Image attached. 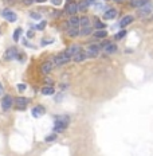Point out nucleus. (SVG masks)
I'll use <instances>...</instances> for the list:
<instances>
[{"instance_id": "nucleus-28", "label": "nucleus", "mask_w": 153, "mask_h": 156, "mask_svg": "<svg viewBox=\"0 0 153 156\" xmlns=\"http://www.w3.org/2000/svg\"><path fill=\"white\" fill-rule=\"evenodd\" d=\"M20 34H22V28H16L15 32H14V41L18 42L19 38H20Z\"/></svg>"}, {"instance_id": "nucleus-11", "label": "nucleus", "mask_w": 153, "mask_h": 156, "mask_svg": "<svg viewBox=\"0 0 153 156\" xmlns=\"http://www.w3.org/2000/svg\"><path fill=\"white\" fill-rule=\"evenodd\" d=\"M2 16L8 22H16V19H18V16H16L15 12L9 11V9H4V11L2 12Z\"/></svg>"}, {"instance_id": "nucleus-39", "label": "nucleus", "mask_w": 153, "mask_h": 156, "mask_svg": "<svg viewBox=\"0 0 153 156\" xmlns=\"http://www.w3.org/2000/svg\"><path fill=\"white\" fill-rule=\"evenodd\" d=\"M114 2H117V3H121V2H122V0H114Z\"/></svg>"}, {"instance_id": "nucleus-1", "label": "nucleus", "mask_w": 153, "mask_h": 156, "mask_svg": "<svg viewBox=\"0 0 153 156\" xmlns=\"http://www.w3.org/2000/svg\"><path fill=\"white\" fill-rule=\"evenodd\" d=\"M67 125H69V117H67V116L57 117V120H55V122H54V132L55 133L63 132L64 129L67 128Z\"/></svg>"}, {"instance_id": "nucleus-19", "label": "nucleus", "mask_w": 153, "mask_h": 156, "mask_svg": "<svg viewBox=\"0 0 153 156\" xmlns=\"http://www.w3.org/2000/svg\"><path fill=\"white\" fill-rule=\"evenodd\" d=\"M94 32L93 26H89V27H83L79 30V37H87V35H92Z\"/></svg>"}, {"instance_id": "nucleus-5", "label": "nucleus", "mask_w": 153, "mask_h": 156, "mask_svg": "<svg viewBox=\"0 0 153 156\" xmlns=\"http://www.w3.org/2000/svg\"><path fill=\"white\" fill-rule=\"evenodd\" d=\"M15 105H16V109L18 110H24L26 106L28 105V102H30V100L26 98V97H18V98L14 100Z\"/></svg>"}, {"instance_id": "nucleus-18", "label": "nucleus", "mask_w": 153, "mask_h": 156, "mask_svg": "<svg viewBox=\"0 0 153 156\" xmlns=\"http://www.w3.org/2000/svg\"><path fill=\"white\" fill-rule=\"evenodd\" d=\"M79 16H70V19H69V27H79Z\"/></svg>"}, {"instance_id": "nucleus-21", "label": "nucleus", "mask_w": 153, "mask_h": 156, "mask_svg": "<svg viewBox=\"0 0 153 156\" xmlns=\"http://www.w3.org/2000/svg\"><path fill=\"white\" fill-rule=\"evenodd\" d=\"M89 26H92V22H90V18L89 16H82V18L79 19V27H89Z\"/></svg>"}, {"instance_id": "nucleus-29", "label": "nucleus", "mask_w": 153, "mask_h": 156, "mask_svg": "<svg viewBox=\"0 0 153 156\" xmlns=\"http://www.w3.org/2000/svg\"><path fill=\"white\" fill-rule=\"evenodd\" d=\"M53 42H54L53 38H50V39H42L40 44H42V46H46V44H50V43H53Z\"/></svg>"}, {"instance_id": "nucleus-36", "label": "nucleus", "mask_w": 153, "mask_h": 156, "mask_svg": "<svg viewBox=\"0 0 153 156\" xmlns=\"http://www.w3.org/2000/svg\"><path fill=\"white\" fill-rule=\"evenodd\" d=\"M32 2H34V0H24V4L30 5V4H32Z\"/></svg>"}, {"instance_id": "nucleus-31", "label": "nucleus", "mask_w": 153, "mask_h": 156, "mask_svg": "<svg viewBox=\"0 0 153 156\" xmlns=\"http://www.w3.org/2000/svg\"><path fill=\"white\" fill-rule=\"evenodd\" d=\"M55 139H57V133H53V135L47 136V137H46V141H47V143H51V141H54Z\"/></svg>"}, {"instance_id": "nucleus-14", "label": "nucleus", "mask_w": 153, "mask_h": 156, "mask_svg": "<svg viewBox=\"0 0 153 156\" xmlns=\"http://www.w3.org/2000/svg\"><path fill=\"white\" fill-rule=\"evenodd\" d=\"M18 50H16V47H11V48H8L7 51H5V59H14V58L18 57Z\"/></svg>"}, {"instance_id": "nucleus-26", "label": "nucleus", "mask_w": 153, "mask_h": 156, "mask_svg": "<svg viewBox=\"0 0 153 156\" xmlns=\"http://www.w3.org/2000/svg\"><path fill=\"white\" fill-rule=\"evenodd\" d=\"M87 8H89V4L86 3V0L79 2V4H78V9H79V11H86Z\"/></svg>"}, {"instance_id": "nucleus-17", "label": "nucleus", "mask_w": 153, "mask_h": 156, "mask_svg": "<svg viewBox=\"0 0 153 156\" xmlns=\"http://www.w3.org/2000/svg\"><path fill=\"white\" fill-rule=\"evenodd\" d=\"M85 59H87V57H86V53L82 50V51H79L78 54H75L73 57V61L74 62H83Z\"/></svg>"}, {"instance_id": "nucleus-23", "label": "nucleus", "mask_w": 153, "mask_h": 156, "mask_svg": "<svg viewBox=\"0 0 153 156\" xmlns=\"http://www.w3.org/2000/svg\"><path fill=\"white\" fill-rule=\"evenodd\" d=\"M55 93V89L53 86H44V87H42V94H44V96H53V94Z\"/></svg>"}, {"instance_id": "nucleus-22", "label": "nucleus", "mask_w": 153, "mask_h": 156, "mask_svg": "<svg viewBox=\"0 0 153 156\" xmlns=\"http://www.w3.org/2000/svg\"><path fill=\"white\" fill-rule=\"evenodd\" d=\"M93 37L97 39H105L107 37V32H106V30H97L93 32Z\"/></svg>"}, {"instance_id": "nucleus-25", "label": "nucleus", "mask_w": 153, "mask_h": 156, "mask_svg": "<svg viewBox=\"0 0 153 156\" xmlns=\"http://www.w3.org/2000/svg\"><path fill=\"white\" fill-rule=\"evenodd\" d=\"M126 34H128V31H126L125 28H122L121 31H118V32H117V34L114 35V39H116V41H121V39H123V38L126 37Z\"/></svg>"}, {"instance_id": "nucleus-37", "label": "nucleus", "mask_w": 153, "mask_h": 156, "mask_svg": "<svg viewBox=\"0 0 153 156\" xmlns=\"http://www.w3.org/2000/svg\"><path fill=\"white\" fill-rule=\"evenodd\" d=\"M3 90H4V89H3V85H2V82H0V96L3 94Z\"/></svg>"}, {"instance_id": "nucleus-12", "label": "nucleus", "mask_w": 153, "mask_h": 156, "mask_svg": "<svg viewBox=\"0 0 153 156\" xmlns=\"http://www.w3.org/2000/svg\"><path fill=\"white\" fill-rule=\"evenodd\" d=\"M148 3H151V0H130L129 5L130 7H134V8H141V7H144L145 4H148Z\"/></svg>"}, {"instance_id": "nucleus-20", "label": "nucleus", "mask_w": 153, "mask_h": 156, "mask_svg": "<svg viewBox=\"0 0 153 156\" xmlns=\"http://www.w3.org/2000/svg\"><path fill=\"white\" fill-rule=\"evenodd\" d=\"M67 35H69L70 38L79 37V27H69L67 28Z\"/></svg>"}, {"instance_id": "nucleus-27", "label": "nucleus", "mask_w": 153, "mask_h": 156, "mask_svg": "<svg viewBox=\"0 0 153 156\" xmlns=\"http://www.w3.org/2000/svg\"><path fill=\"white\" fill-rule=\"evenodd\" d=\"M46 20H42L40 23H38L37 26H35V28H37V30H39V31H42V30H44V28H46Z\"/></svg>"}, {"instance_id": "nucleus-38", "label": "nucleus", "mask_w": 153, "mask_h": 156, "mask_svg": "<svg viewBox=\"0 0 153 156\" xmlns=\"http://www.w3.org/2000/svg\"><path fill=\"white\" fill-rule=\"evenodd\" d=\"M34 2H37V3H44L46 0H34Z\"/></svg>"}, {"instance_id": "nucleus-30", "label": "nucleus", "mask_w": 153, "mask_h": 156, "mask_svg": "<svg viewBox=\"0 0 153 156\" xmlns=\"http://www.w3.org/2000/svg\"><path fill=\"white\" fill-rule=\"evenodd\" d=\"M30 16L32 19H37V20H39V19H42V15L38 14V12H30Z\"/></svg>"}, {"instance_id": "nucleus-6", "label": "nucleus", "mask_w": 153, "mask_h": 156, "mask_svg": "<svg viewBox=\"0 0 153 156\" xmlns=\"http://www.w3.org/2000/svg\"><path fill=\"white\" fill-rule=\"evenodd\" d=\"M117 15H118V11H117L116 8H107L102 14V18L105 19V20H113V19L117 18Z\"/></svg>"}, {"instance_id": "nucleus-8", "label": "nucleus", "mask_w": 153, "mask_h": 156, "mask_svg": "<svg viewBox=\"0 0 153 156\" xmlns=\"http://www.w3.org/2000/svg\"><path fill=\"white\" fill-rule=\"evenodd\" d=\"M133 20H134V18H133L132 15H125V16H122V19L120 20V23H118V26H120V28H126L129 24H132L133 23Z\"/></svg>"}, {"instance_id": "nucleus-15", "label": "nucleus", "mask_w": 153, "mask_h": 156, "mask_svg": "<svg viewBox=\"0 0 153 156\" xmlns=\"http://www.w3.org/2000/svg\"><path fill=\"white\" fill-rule=\"evenodd\" d=\"M53 62H50V61H47V62H44V63H42V66H40V71L43 74H48L51 70H53Z\"/></svg>"}, {"instance_id": "nucleus-16", "label": "nucleus", "mask_w": 153, "mask_h": 156, "mask_svg": "<svg viewBox=\"0 0 153 156\" xmlns=\"http://www.w3.org/2000/svg\"><path fill=\"white\" fill-rule=\"evenodd\" d=\"M103 51H105L106 54H114L117 51V44L116 43H112V42H109V43L106 44V47L103 48Z\"/></svg>"}, {"instance_id": "nucleus-3", "label": "nucleus", "mask_w": 153, "mask_h": 156, "mask_svg": "<svg viewBox=\"0 0 153 156\" xmlns=\"http://www.w3.org/2000/svg\"><path fill=\"white\" fill-rule=\"evenodd\" d=\"M83 51L86 53L87 58H97L99 54V51H101V48H99L98 44H89Z\"/></svg>"}, {"instance_id": "nucleus-33", "label": "nucleus", "mask_w": 153, "mask_h": 156, "mask_svg": "<svg viewBox=\"0 0 153 156\" xmlns=\"http://www.w3.org/2000/svg\"><path fill=\"white\" fill-rule=\"evenodd\" d=\"M62 2H63V0H51V3H53L54 5H57V7L62 4Z\"/></svg>"}, {"instance_id": "nucleus-4", "label": "nucleus", "mask_w": 153, "mask_h": 156, "mask_svg": "<svg viewBox=\"0 0 153 156\" xmlns=\"http://www.w3.org/2000/svg\"><path fill=\"white\" fill-rule=\"evenodd\" d=\"M152 12H153V4L152 3H148V4H145L144 7L138 8L137 15L140 16V18H146V16H149Z\"/></svg>"}, {"instance_id": "nucleus-32", "label": "nucleus", "mask_w": 153, "mask_h": 156, "mask_svg": "<svg viewBox=\"0 0 153 156\" xmlns=\"http://www.w3.org/2000/svg\"><path fill=\"white\" fill-rule=\"evenodd\" d=\"M16 87H18V90H19V92H24V90L27 89V86H26V83H18V86H16Z\"/></svg>"}, {"instance_id": "nucleus-13", "label": "nucleus", "mask_w": 153, "mask_h": 156, "mask_svg": "<svg viewBox=\"0 0 153 156\" xmlns=\"http://www.w3.org/2000/svg\"><path fill=\"white\" fill-rule=\"evenodd\" d=\"M31 113H32V116L34 117H40V116H43L44 113H46V109H44V106L38 105V106H35V108L31 110Z\"/></svg>"}, {"instance_id": "nucleus-7", "label": "nucleus", "mask_w": 153, "mask_h": 156, "mask_svg": "<svg viewBox=\"0 0 153 156\" xmlns=\"http://www.w3.org/2000/svg\"><path fill=\"white\" fill-rule=\"evenodd\" d=\"M12 105H14V98H12L11 96H5L4 98L2 100V108H3V110H9L12 108Z\"/></svg>"}, {"instance_id": "nucleus-10", "label": "nucleus", "mask_w": 153, "mask_h": 156, "mask_svg": "<svg viewBox=\"0 0 153 156\" xmlns=\"http://www.w3.org/2000/svg\"><path fill=\"white\" fill-rule=\"evenodd\" d=\"M78 12V3H74V2H69L66 5V14L70 15V16H74Z\"/></svg>"}, {"instance_id": "nucleus-35", "label": "nucleus", "mask_w": 153, "mask_h": 156, "mask_svg": "<svg viewBox=\"0 0 153 156\" xmlns=\"http://www.w3.org/2000/svg\"><path fill=\"white\" fill-rule=\"evenodd\" d=\"M27 38H34V31H32V30H28V31H27Z\"/></svg>"}, {"instance_id": "nucleus-34", "label": "nucleus", "mask_w": 153, "mask_h": 156, "mask_svg": "<svg viewBox=\"0 0 153 156\" xmlns=\"http://www.w3.org/2000/svg\"><path fill=\"white\" fill-rule=\"evenodd\" d=\"M86 3L89 4V7H90V5H94V4H96L97 0H86Z\"/></svg>"}, {"instance_id": "nucleus-9", "label": "nucleus", "mask_w": 153, "mask_h": 156, "mask_svg": "<svg viewBox=\"0 0 153 156\" xmlns=\"http://www.w3.org/2000/svg\"><path fill=\"white\" fill-rule=\"evenodd\" d=\"M79 51H82V47H81L79 44H71V46H69V47L66 48V50H64V53H66L67 55H70V57L73 58L74 55L78 54Z\"/></svg>"}, {"instance_id": "nucleus-2", "label": "nucleus", "mask_w": 153, "mask_h": 156, "mask_svg": "<svg viewBox=\"0 0 153 156\" xmlns=\"http://www.w3.org/2000/svg\"><path fill=\"white\" fill-rule=\"evenodd\" d=\"M71 59H73V58H71L70 55H67V54L63 51V53H61V54H58V55H55V57H54L53 65H57V66H62V65L69 63Z\"/></svg>"}, {"instance_id": "nucleus-24", "label": "nucleus", "mask_w": 153, "mask_h": 156, "mask_svg": "<svg viewBox=\"0 0 153 156\" xmlns=\"http://www.w3.org/2000/svg\"><path fill=\"white\" fill-rule=\"evenodd\" d=\"M94 22H96V23H94L93 26L94 27L97 28V30H105V27H106V24L103 23V22H101L98 18H94Z\"/></svg>"}]
</instances>
